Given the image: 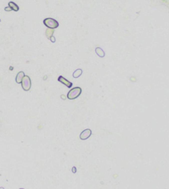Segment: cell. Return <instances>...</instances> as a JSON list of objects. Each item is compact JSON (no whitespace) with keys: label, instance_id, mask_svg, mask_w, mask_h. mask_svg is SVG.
Segmentation results:
<instances>
[{"label":"cell","instance_id":"6da1fadb","mask_svg":"<svg viewBox=\"0 0 169 189\" xmlns=\"http://www.w3.org/2000/svg\"><path fill=\"white\" fill-rule=\"evenodd\" d=\"M81 92H82V90H81L80 87H75L72 88L69 92L67 93V99L69 100H75L77 98L78 96H80Z\"/></svg>","mask_w":169,"mask_h":189},{"label":"cell","instance_id":"7a4b0ae2","mask_svg":"<svg viewBox=\"0 0 169 189\" xmlns=\"http://www.w3.org/2000/svg\"><path fill=\"white\" fill-rule=\"evenodd\" d=\"M43 23H44V25L47 27V28H51V29H56V28H58L59 26L58 22L51 18H45V19L43 20Z\"/></svg>","mask_w":169,"mask_h":189},{"label":"cell","instance_id":"3957f363","mask_svg":"<svg viewBox=\"0 0 169 189\" xmlns=\"http://www.w3.org/2000/svg\"><path fill=\"white\" fill-rule=\"evenodd\" d=\"M22 87L25 91H28L30 89H31V86H32V81H31V79H30V77L28 75H26L23 77V80H22Z\"/></svg>","mask_w":169,"mask_h":189},{"label":"cell","instance_id":"277c9868","mask_svg":"<svg viewBox=\"0 0 169 189\" xmlns=\"http://www.w3.org/2000/svg\"><path fill=\"white\" fill-rule=\"evenodd\" d=\"M91 134H92L91 129H84V130H83V131L80 133V139L81 140H86V139H88L91 136Z\"/></svg>","mask_w":169,"mask_h":189},{"label":"cell","instance_id":"5b68a950","mask_svg":"<svg viewBox=\"0 0 169 189\" xmlns=\"http://www.w3.org/2000/svg\"><path fill=\"white\" fill-rule=\"evenodd\" d=\"M57 80H58V81L61 82V84H63V85H66V87H68V88H71L72 83L70 82V81H69L68 80H66L64 76H62V75H60V76L58 77V79H57Z\"/></svg>","mask_w":169,"mask_h":189},{"label":"cell","instance_id":"8992f818","mask_svg":"<svg viewBox=\"0 0 169 189\" xmlns=\"http://www.w3.org/2000/svg\"><path fill=\"white\" fill-rule=\"evenodd\" d=\"M25 76V74H24L23 71H20L18 72L17 76H16V82L18 83V84H21L22 83V80H23V77Z\"/></svg>","mask_w":169,"mask_h":189},{"label":"cell","instance_id":"52a82bcc","mask_svg":"<svg viewBox=\"0 0 169 189\" xmlns=\"http://www.w3.org/2000/svg\"><path fill=\"white\" fill-rule=\"evenodd\" d=\"M95 52H96V54L100 56V57H101V58L102 57H105V53L103 51V49H101L100 47H96V48H95Z\"/></svg>","mask_w":169,"mask_h":189},{"label":"cell","instance_id":"ba28073f","mask_svg":"<svg viewBox=\"0 0 169 189\" xmlns=\"http://www.w3.org/2000/svg\"><path fill=\"white\" fill-rule=\"evenodd\" d=\"M53 33H54V29H51V28H47L45 32L46 37H47L49 40H50L51 37L53 36Z\"/></svg>","mask_w":169,"mask_h":189},{"label":"cell","instance_id":"9c48e42d","mask_svg":"<svg viewBox=\"0 0 169 189\" xmlns=\"http://www.w3.org/2000/svg\"><path fill=\"white\" fill-rule=\"evenodd\" d=\"M9 7H10L11 9H12L13 11H15V12H18V11L19 10V7L13 2H9Z\"/></svg>","mask_w":169,"mask_h":189},{"label":"cell","instance_id":"30bf717a","mask_svg":"<svg viewBox=\"0 0 169 189\" xmlns=\"http://www.w3.org/2000/svg\"><path fill=\"white\" fill-rule=\"evenodd\" d=\"M82 75V70L81 69H77L73 72V77L74 78H78Z\"/></svg>","mask_w":169,"mask_h":189},{"label":"cell","instance_id":"8fae6325","mask_svg":"<svg viewBox=\"0 0 169 189\" xmlns=\"http://www.w3.org/2000/svg\"><path fill=\"white\" fill-rule=\"evenodd\" d=\"M4 10H5V11H7V12H10V11H12V9H11V8H10V7H9V6L5 8Z\"/></svg>","mask_w":169,"mask_h":189},{"label":"cell","instance_id":"7c38bea8","mask_svg":"<svg viewBox=\"0 0 169 189\" xmlns=\"http://www.w3.org/2000/svg\"><path fill=\"white\" fill-rule=\"evenodd\" d=\"M50 40H51V42H56V38H55V37H54L53 36L51 37V38H50Z\"/></svg>","mask_w":169,"mask_h":189},{"label":"cell","instance_id":"4fadbf2b","mask_svg":"<svg viewBox=\"0 0 169 189\" xmlns=\"http://www.w3.org/2000/svg\"><path fill=\"white\" fill-rule=\"evenodd\" d=\"M72 172H73V173H75V172H76V168H75V167H72Z\"/></svg>","mask_w":169,"mask_h":189},{"label":"cell","instance_id":"5bb4252c","mask_svg":"<svg viewBox=\"0 0 169 189\" xmlns=\"http://www.w3.org/2000/svg\"><path fill=\"white\" fill-rule=\"evenodd\" d=\"M61 98L62 99V100H66L67 97H66V96H65V94H61Z\"/></svg>","mask_w":169,"mask_h":189},{"label":"cell","instance_id":"9a60e30c","mask_svg":"<svg viewBox=\"0 0 169 189\" xmlns=\"http://www.w3.org/2000/svg\"><path fill=\"white\" fill-rule=\"evenodd\" d=\"M47 79V75H44V76H43V80H46Z\"/></svg>","mask_w":169,"mask_h":189},{"label":"cell","instance_id":"2e32d148","mask_svg":"<svg viewBox=\"0 0 169 189\" xmlns=\"http://www.w3.org/2000/svg\"><path fill=\"white\" fill-rule=\"evenodd\" d=\"M130 80H133V81H135V78L134 77H131V78H130Z\"/></svg>","mask_w":169,"mask_h":189},{"label":"cell","instance_id":"e0dca14e","mask_svg":"<svg viewBox=\"0 0 169 189\" xmlns=\"http://www.w3.org/2000/svg\"><path fill=\"white\" fill-rule=\"evenodd\" d=\"M0 189H4V187H0Z\"/></svg>","mask_w":169,"mask_h":189},{"label":"cell","instance_id":"ac0fdd59","mask_svg":"<svg viewBox=\"0 0 169 189\" xmlns=\"http://www.w3.org/2000/svg\"><path fill=\"white\" fill-rule=\"evenodd\" d=\"M19 189H25V188H19Z\"/></svg>","mask_w":169,"mask_h":189}]
</instances>
